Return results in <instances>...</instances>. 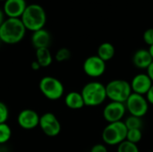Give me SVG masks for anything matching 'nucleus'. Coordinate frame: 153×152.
<instances>
[{
	"label": "nucleus",
	"instance_id": "nucleus-8",
	"mask_svg": "<svg viewBox=\"0 0 153 152\" xmlns=\"http://www.w3.org/2000/svg\"><path fill=\"white\" fill-rule=\"evenodd\" d=\"M39 126L44 134L48 137H56L61 132V124L56 115L51 112L40 116Z\"/></svg>",
	"mask_w": 153,
	"mask_h": 152
},
{
	"label": "nucleus",
	"instance_id": "nucleus-15",
	"mask_svg": "<svg viewBox=\"0 0 153 152\" xmlns=\"http://www.w3.org/2000/svg\"><path fill=\"white\" fill-rule=\"evenodd\" d=\"M50 42H51V35L47 30L41 29L32 32L31 44L36 49L48 47Z\"/></svg>",
	"mask_w": 153,
	"mask_h": 152
},
{
	"label": "nucleus",
	"instance_id": "nucleus-27",
	"mask_svg": "<svg viewBox=\"0 0 153 152\" xmlns=\"http://www.w3.org/2000/svg\"><path fill=\"white\" fill-rule=\"evenodd\" d=\"M145 98H146V99H147L149 104L153 105V84L152 85V87L150 88V90L147 92V94L145 95Z\"/></svg>",
	"mask_w": 153,
	"mask_h": 152
},
{
	"label": "nucleus",
	"instance_id": "nucleus-34",
	"mask_svg": "<svg viewBox=\"0 0 153 152\" xmlns=\"http://www.w3.org/2000/svg\"><path fill=\"white\" fill-rule=\"evenodd\" d=\"M152 152H153V151H152Z\"/></svg>",
	"mask_w": 153,
	"mask_h": 152
},
{
	"label": "nucleus",
	"instance_id": "nucleus-28",
	"mask_svg": "<svg viewBox=\"0 0 153 152\" xmlns=\"http://www.w3.org/2000/svg\"><path fill=\"white\" fill-rule=\"evenodd\" d=\"M147 74H148V76L151 78V80H152V82H153V62L151 64V65L147 68Z\"/></svg>",
	"mask_w": 153,
	"mask_h": 152
},
{
	"label": "nucleus",
	"instance_id": "nucleus-18",
	"mask_svg": "<svg viewBox=\"0 0 153 152\" xmlns=\"http://www.w3.org/2000/svg\"><path fill=\"white\" fill-rule=\"evenodd\" d=\"M115 53H116L115 47L110 42H103L98 47L97 56L104 62H108L114 57Z\"/></svg>",
	"mask_w": 153,
	"mask_h": 152
},
{
	"label": "nucleus",
	"instance_id": "nucleus-23",
	"mask_svg": "<svg viewBox=\"0 0 153 152\" xmlns=\"http://www.w3.org/2000/svg\"><path fill=\"white\" fill-rule=\"evenodd\" d=\"M70 58H71V51L66 47L59 48L55 55V59L59 63L67 61Z\"/></svg>",
	"mask_w": 153,
	"mask_h": 152
},
{
	"label": "nucleus",
	"instance_id": "nucleus-3",
	"mask_svg": "<svg viewBox=\"0 0 153 152\" xmlns=\"http://www.w3.org/2000/svg\"><path fill=\"white\" fill-rule=\"evenodd\" d=\"M84 105L87 107H98L108 98L106 85L100 82H90L86 83L81 91Z\"/></svg>",
	"mask_w": 153,
	"mask_h": 152
},
{
	"label": "nucleus",
	"instance_id": "nucleus-2",
	"mask_svg": "<svg viewBox=\"0 0 153 152\" xmlns=\"http://www.w3.org/2000/svg\"><path fill=\"white\" fill-rule=\"evenodd\" d=\"M26 30L32 32L44 29L47 22V14L44 8L38 4H28L20 18Z\"/></svg>",
	"mask_w": 153,
	"mask_h": 152
},
{
	"label": "nucleus",
	"instance_id": "nucleus-19",
	"mask_svg": "<svg viewBox=\"0 0 153 152\" xmlns=\"http://www.w3.org/2000/svg\"><path fill=\"white\" fill-rule=\"evenodd\" d=\"M12 137V129L6 123L0 124V145L5 144Z\"/></svg>",
	"mask_w": 153,
	"mask_h": 152
},
{
	"label": "nucleus",
	"instance_id": "nucleus-32",
	"mask_svg": "<svg viewBox=\"0 0 153 152\" xmlns=\"http://www.w3.org/2000/svg\"><path fill=\"white\" fill-rule=\"evenodd\" d=\"M0 1H4V2H5V1H6V0H0Z\"/></svg>",
	"mask_w": 153,
	"mask_h": 152
},
{
	"label": "nucleus",
	"instance_id": "nucleus-22",
	"mask_svg": "<svg viewBox=\"0 0 153 152\" xmlns=\"http://www.w3.org/2000/svg\"><path fill=\"white\" fill-rule=\"evenodd\" d=\"M117 152H140V151L137 144L126 140L117 146Z\"/></svg>",
	"mask_w": 153,
	"mask_h": 152
},
{
	"label": "nucleus",
	"instance_id": "nucleus-6",
	"mask_svg": "<svg viewBox=\"0 0 153 152\" xmlns=\"http://www.w3.org/2000/svg\"><path fill=\"white\" fill-rule=\"evenodd\" d=\"M39 88L42 95L49 100H57L65 93V87L62 82L53 76L42 77L39 81Z\"/></svg>",
	"mask_w": 153,
	"mask_h": 152
},
{
	"label": "nucleus",
	"instance_id": "nucleus-10",
	"mask_svg": "<svg viewBox=\"0 0 153 152\" xmlns=\"http://www.w3.org/2000/svg\"><path fill=\"white\" fill-rule=\"evenodd\" d=\"M126 112V108L124 103L110 101L103 108V117L108 124L116 123L122 121Z\"/></svg>",
	"mask_w": 153,
	"mask_h": 152
},
{
	"label": "nucleus",
	"instance_id": "nucleus-33",
	"mask_svg": "<svg viewBox=\"0 0 153 152\" xmlns=\"http://www.w3.org/2000/svg\"><path fill=\"white\" fill-rule=\"evenodd\" d=\"M0 152H1V150H0Z\"/></svg>",
	"mask_w": 153,
	"mask_h": 152
},
{
	"label": "nucleus",
	"instance_id": "nucleus-29",
	"mask_svg": "<svg viewBox=\"0 0 153 152\" xmlns=\"http://www.w3.org/2000/svg\"><path fill=\"white\" fill-rule=\"evenodd\" d=\"M40 68H41V66L39 65V64L36 60L33 61V62L31 63V69H32L33 71H39Z\"/></svg>",
	"mask_w": 153,
	"mask_h": 152
},
{
	"label": "nucleus",
	"instance_id": "nucleus-26",
	"mask_svg": "<svg viewBox=\"0 0 153 152\" xmlns=\"http://www.w3.org/2000/svg\"><path fill=\"white\" fill-rule=\"evenodd\" d=\"M91 152H108V150H107V147L104 144L98 143V144H95L91 148Z\"/></svg>",
	"mask_w": 153,
	"mask_h": 152
},
{
	"label": "nucleus",
	"instance_id": "nucleus-17",
	"mask_svg": "<svg viewBox=\"0 0 153 152\" xmlns=\"http://www.w3.org/2000/svg\"><path fill=\"white\" fill-rule=\"evenodd\" d=\"M36 61L39 64L41 68L48 67L53 62V56L48 47L36 49Z\"/></svg>",
	"mask_w": 153,
	"mask_h": 152
},
{
	"label": "nucleus",
	"instance_id": "nucleus-25",
	"mask_svg": "<svg viewBox=\"0 0 153 152\" xmlns=\"http://www.w3.org/2000/svg\"><path fill=\"white\" fill-rule=\"evenodd\" d=\"M143 41L150 47L153 45V28H150L143 32Z\"/></svg>",
	"mask_w": 153,
	"mask_h": 152
},
{
	"label": "nucleus",
	"instance_id": "nucleus-14",
	"mask_svg": "<svg viewBox=\"0 0 153 152\" xmlns=\"http://www.w3.org/2000/svg\"><path fill=\"white\" fill-rule=\"evenodd\" d=\"M153 59L149 49H138L133 56V64L136 68L141 70H147V68L151 65Z\"/></svg>",
	"mask_w": 153,
	"mask_h": 152
},
{
	"label": "nucleus",
	"instance_id": "nucleus-31",
	"mask_svg": "<svg viewBox=\"0 0 153 152\" xmlns=\"http://www.w3.org/2000/svg\"><path fill=\"white\" fill-rule=\"evenodd\" d=\"M149 51H150V54H151V56H152V57L153 59V45L149 47Z\"/></svg>",
	"mask_w": 153,
	"mask_h": 152
},
{
	"label": "nucleus",
	"instance_id": "nucleus-5",
	"mask_svg": "<svg viewBox=\"0 0 153 152\" xmlns=\"http://www.w3.org/2000/svg\"><path fill=\"white\" fill-rule=\"evenodd\" d=\"M128 129L124 121L108 124L102 132L103 142L110 146H118L126 140Z\"/></svg>",
	"mask_w": 153,
	"mask_h": 152
},
{
	"label": "nucleus",
	"instance_id": "nucleus-12",
	"mask_svg": "<svg viewBox=\"0 0 153 152\" xmlns=\"http://www.w3.org/2000/svg\"><path fill=\"white\" fill-rule=\"evenodd\" d=\"M130 84L132 92L145 96L153 82L147 73H138L132 79Z\"/></svg>",
	"mask_w": 153,
	"mask_h": 152
},
{
	"label": "nucleus",
	"instance_id": "nucleus-4",
	"mask_svg": "<svg viewBox=\"0 0 153 152\" xmlns=\"http://www.w3.org/2000/svg\"><path fill=\"white\" fill-rule=\"evenodd\" d=\"M107 98L110 101L126 103L129 96L132 94L130 82L122 79H115L106 85Z\"/></svg>",
	"mask_w": 153,
	"mask_h": 152
},
{
	"label": "nucleus",
	"instance_id": "nucleus-7",
	"mask_svg": "<svg viewBox=\"0 0 153 152\" xmlns=\"http://www.w3.org/2000/svg\"><path fill=\"white\" fill-rule=\"evenodd\" d=\"M126 110L131 116L137 117H143L149 110V103L143 95L132 92L125 103Z\"/></svg>",
	"mask_w": 153,
	"mask_h": 152
},
{
	"label": "nucleus",
	"instance_id": "nucleus-30",
	"mask_svg": "<svg viewBox=\"0 0 153 152\" xmlns=\"http://www.w3.org/2000/svg\"><path fill=\"white\" fill-rule=\"evenodd\" d=\"M4 15H5V14H4V11L0 9V26L3 24V22H4V20H5V19H4Z\"/></svg>",
	"mask_w": 153,
	"mask_h": 152
},
{
	"label": "nucleus",
	"instance_id": "nucleus-9",
	"mask_svg": "<svg viewBox=\"0 0 153 152\" xmlns=\"http://www.w3.org/2000/svg\"><path fill=\"white\" fill-rule=\"evenodd\" d=\"M82 69L87 76L91 78H99L105 73L106 62L100 59L97 55L91 56L83 62Z\"/></svg>",
	"mask_w": 153,
	"mask_h": 152
},
{
	"label": "nucleus",
	"instance_id": "nucleus-21",
	"mask_svg": "<svg viewBox=\"0 0 153 152\" xmlns=\"http://www.w3.org/2000/svg\"><path fill=\"white\" fill-rule=\"evenodd\" d=\"M143 138V133L141 129H132L128 130L127 135H126V141L133 142L134 144H137L138 142H141Z\"/></svg>",
	"mask_w": 153,
	"mask_h": 152
},
{
	"label": "nucleus",
	"instance_id": "nucleus-11",
	"mask_svg": "<svg viewBox=\"0 0 153 152\" xmlns=\"http://www.w3.org/2000/svg\"><path fill=\"white\" fill-rule=\"evenodd\" d=\"M40 116L30 108L22 109L17 116L18 125L24 130H32L39 126Z\"/></svg>",
	"mask_w": 153,
	"mask_h": 152
},
{
	"label": "nucleus",
	"instance_id": "nucleus-20",
	"mask_svg": "<svg viewBox=\"0 0 153 152\" xmlns=\"http://www.w3.org/2000/svg\"><path fill=\"white\" fill-rule=\"evenodd\" d=\"M125 124L127 127L128 130H132V129H141L143 126V122H142V118L137 117V116H128L126 121Z\"/></svg>",
	"mask_w": 153,
	"mask_h": 152
},
{
	"label": "nucleus",
	"instance_id": "nucleus-16",
	"mask_svg": "<svg viewBox=\"0 0 153 152\" xmlns=\"http://www.w3.org/2000/svg\"><path fill=\"white\" fill-rule=\"evenodd\" d=\"M65 104L68 108L73 110L81 109L85 106L82 94L78 91L68 92L65 97Z\"/></svg>",
	"mask_w": 153,
	"mask_h": 152
},
{
	"label": "nucleus",
	"instance_id": "nucleus-1",
	"mask_svg": "<svg viewBox=\"0 0 153 152\" xmlns=\"http://www.w3.org/2000/svg\"><path fill=\"white\" fill-rule=\"evenodd\" d=\"M26 30L20 18H7L0 26V40L8 45L17 44L23 39Z\"/></svg>",
	"mask_w": 153,
	"mask_h": 152
},
{
	"label": "nucleus",
	"instance_id": "nucleus-13",
	"mask_svg": "<svg viewBox=\"0 0 153 152\" xmlns=\"http://www.w3.org/2000/svg\"><path fill=\"white\" fill-rule=\"evenodd\" d=\"M27 5L25 0H6L3 11L7 18H21Z\"/></svg>",
	"mask_w": 153,
	"mask_h": 152
},
{
	"label": "nucleus",
	"instance_id": "nucleus-24",
	"mask_svg": "<svg viewBox=\"0 0 153 152\" xmlns=\"http://www.w3.org/2000/svg\"><path fill=\"white\" fill-rule=\"evenodd\" d=\"M9 117V109L5 103L0 101V124L6 123Z\"/></svg>",
	"mask_w": 153,
	"mask_h": 152
}]
</instances>
